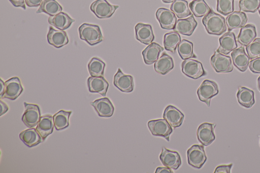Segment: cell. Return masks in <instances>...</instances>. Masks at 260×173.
<instances>
[{"label": "cell", "instance_id": "obj_4", "mask_svg": "<svg viewBox=\"0 0 260 173\" xmlns=\"http://www.w3.org/2000/svg\"><path fill=\"white\" fill-rule=\"evenodd\" d=\"M147 126L152 135L161 136L167 141H170V135L173 132V128L165 119L150 120L148 122Z\"/></svg>", "mask_w": 260, "mask_h": 173}, {"label": "cell", "instance_id": "obj_21", "mask_svg": "<svg viewBox=\"0 0 260 173\" xmlns=\"http://www.w3.org/2000/svg\"><path fill=\"white\" fill-rule=\"evenodd\" d=\"M198 25L193 16L188 18L179 19L176 21L174 30L181 34L191 36Z\"/></svg>", "mask_w": 260, "mask_h": 173}, {"label": "cell", "instance_id": "obj_34", "mask_svg": "<svg viewBox=\"0 0 260 173\" xmlns=\"http://www.w3.org/2000/svg\"><path fill=\"white\" fill-rule=\"evenodd\" d=\"M181 41L180 36L177 32L174 31L168 32L164 37L165 49L174 53Z\"/></svg>", "mask_w": 260, "mask_h": 173}, {"label": "cell", "instance_id": "obj_24", "mask_svg": "<svg viewBox=\"0 0 260 173\" xmlns=\"http://www.w3.org/2000/svg\"><path fill=\"white\" fill-rule=\"evenodd\" d=\"M48 21L53 26L61 30H64L69 28L75 20L67 13L61 12L55 16H50Z\"/></svg>", "mask_w": 260, "mask_h": 173}, {"label": "cell", "instance_id": "obj_17", "mask_svg": "<svg viewBox=\"0 0 260 173\" xmlns=\"http://www.w3.org/2000/svg\"><path fill=\"white\" fill-rule=\"evenodd\" d=\"M90 103L100 117L108 118L111 117L113 114L114 106L107 97L96 99Z\"/></svg>", "mask_w": 260, "mask_h": 173}, {"label": "cell", "instance_id": "obj_50", "mask_svg": "<svg viewBox=\"0 0 260 173\" xmlns=\"http://www.w3.org/2000/svg\"><path fill=\"white\" fill-rule=\"evenodd\" d=\"M258 10L259 14V15H260V5H259V7H258Z\"/></svg>", "mask_w": 260, "mask_h": 173}, {"label": "cell", "instance_id": "obj_3", "mask_svg": "<svg viewBox=\"0 0 260 173\" xmlns=\"http://www.w3.org/2000/svg\"><path fill=\"white\" fill-rule=\"evenodd\" d=\"M197 92L200 100L209 107L211 98L218 93L219 89L215 82L205 80L201 84Z\"/></svg>", "mask_w": 260, "mask_h": 173}, {"label": "cell", "instance_id": "obj_19", "mask_svg": "<svg viewBox=\"0 0 260 173\" xmlns=\"http://www.w3.org/2000/svg\"><path fill=\"white\" fill-rule=\"evenodd\" d=\"M48 42L53 46L59 48L69 43V39L66 31L56 30L50 26L47 35Z\"/></svg>", "mask_w": 260, "mask_h": 173}, {"label": "cell", "instance_id": "obj_44", "mask_svg": "<svg viewBox=\"0 0 260 173\" xmlns=\"http://www.w3.org/2000/svg\"><path fill=\"white\" fill-rule=\"evenodd\" d=\"M43 0H25V4L29 7H37L40 6Z\"/></svg>", "mask_w": 260, "mask_h": 173}, {"label": "cell", "instance_id": "obj_18", "mask_svg": "<svg viewBox=\"0 0 260 173\" xmlns=\"http://www.w3.org/2000/svg\"><path fill=\"white\" fill-rule=\"evenodd\" d=\"M219 46L216 51L226 55L237 48V44L234 32H228L219 39Z\"/></svg>", "mask_w": 260, "mask_h": 173}, {"label": "cell", "instance_id": "obj_20", "mask_svg": "<svg viewBox=\"0 0 260 173\" xmlns=\"http://www.w3.org/2000/svg\"><path fill=\"white\" fill-rule=\"evenodd\" d=\"M87 84L90 92L98 93L103 96H106L109 83L103 76H91L87 79Z\"/></svg>", "mask_w": 260, "mask_h": 173}, {"label": "cell", "instance_id": "obj_35", "mask_svg": "<svg viewBox=\"0 0 260 173\" xmlns=\"http://www.w3.org/2000/svg\"><path fill=\"white\" fill-rule=\"evenodd\" d=\"M71 114V111L60 110L53 115L54 127L57 130H62L68 127Z\"/></svg>", "mask_w": 260, "mask_h": 173}, {"label": "cell", "instance_id": "obj_8", "mask_svg": "<svg viewBox=\"0 0 260 173\" xmlns=\"http://www.w3.org/2000/svg\"><path fill=\"white\" fill-rule=\"evenodd\" d=\"M181 69L184 75L193 79L206 75L201 62L190 58L185 59L182 62Z\"/></svg>", "mask_w": 260, "mask_h": 173}, {"label": "cell", "instance_id": "obj_14", "mask_svg": "<svg viewBox=\"0 0 260 173\" xmlns=\"http://www.w3.org/2000/svg\"><path fill=\"white\" fill-rule=\"evenodd\" d=\"M113 84L118 89L124 92H131L134 89L133 77L124 74L119 68L114 76Z\"/></svg>", "mask_w": 260, "mask_h": 173}, {"label": "cell", "instance_id": "obj_2", "mask_svg": "<svg viewBox=\"0 0 260 173\" xmlns=\"http://www.w3.org/2000/svg\"><path fill=\"white\" fill-rule=\"evenodd\" d=\"M80 38L90 46L98 44L103 40L100 27L97 25L83 23L78 28Z\"/></svg>", "mask_w": 260, "mask_h": 173}, {"label": "cell", "instance_id": "obj_30", "mask_svg": "<svg viewBox=\"0 0 260 173\" xmlns=\"http://www.w3.org/2000/svg\"><path fill=\"white\" fill-rule=\"evenodd\" d=\"M254 92L247 88L240 87L237 93V100L240 105L247 108H250L255 103Z\"/></svg>", "mask_w": 260, "mask_h": 173}, {"label": "cell", "instance_id": "obj_39", "mask_svg": "<svg viewBox=\"0 0 260 173\" xmlns=\"http://www.w3.org/2000/svg\"><path fill=\"white\" fill-rule=\"evenodd\" d=\"M217 11L223 15L234 11V0H217Z\"/></svg>", "mask_w": 260, "mask_h": 173}, {"label": "cell", "instance_id": "obj_37", "mask_svg": "<svg viewBox=\"0 0 260 173\" xmlns=\"http://www.w3.org/2000/svg\"><path fill=\"white\" fill-rule=\"evenodd\" d=\"M193 46L192 43L187 40L183 39L181 41L177 46V50L182 59L197 57L193 53Z\"/></svg>", "mask_w": 260, "mask_h": 173}, {"label": "cell", "instance_id": "obj_6", "mask_svg": "<svg viewBox=\"0 0 260 173\" xmlns=\"http://www.w3.org/2000/svg\"><path fill=\"white\" fill-rule=\"evenodd\" d=\"M210 62L213 68L217 73H230L234 68L231 58L216 51L211 56Z\"/></svg>", "mask_w": 260, "mask_h": 173}, {"label": "cell", "instance_id": "obj_38", "mask_svg": "<svg viewBox=\"0 0 260 173\" xmlns=\"http://www.w3.org/2000/svg\"><path fill=\"white\" fill-rule=\"evenodd\" d=\"M260 0H240L239 7L243 12L255 13L258 9Z\"/></svg>", "mask_w": 260, "mask_h": 173}, {"label": "cell", "instance_id": "obj_32", "mask_svg": "<svg viewBox=\"0 0 260 173\" xmlns=\"http://www.w3.org/2000/svg\"><path fill=\"white\" fill-rule=\"evenodd\" d=\"M170 9L179 18H185L191 15L188 3L185 0H175Z\"/></svg>", "mask_w": 260, "mask_h": 173}, {"label": "cell", "instance_id": "obj_51", "mask_svg": "<svg viewBox=\"0 0 260 173\" xmlns=\"http://www.w3.org/2000/svg\"><path fill=\"white\" fill-rule=\"evenodd\" d=\"M192 1H194V0H192Z\"/></svg>", "mask_w": 260, "mask_h": 173}, {"label": "cell", "instance_id": "obj_31", "mask_svg": "<svg viewBox=\"0 0 260 173\" xmlns=\"http://www.w3.org/2000/svg\"><path fill=\"white\" fill-rule=\"evenodd\" d=\"M62 8L55 0H43L36 13H45L50 16L61 12Z\"/></svg>", "mask_w": 260, "mask_h": 173}, {"label": "cell", "instance_id": "obj_45", "mask_svg": "<svg viewBox=\"0 0 260 173\" xmlns=\"http://www.w3.org/2000/svg\"><path fill=\"white\" fill-rule=\"evenodd\" d=\"M155 173H173L171 168L165 167H158L155 171Z\"/></svg>", "mask_w": 260, "mask_h": 173}, {"label": "cell", "instance_id": "obj_42", "mask_svg": "<svg viewBox=\"0 0 260 173\" xmlns=\"http://www.w3.org/2000/svg\"><path fill=\"white\" fill-rule=\"evenodd\" d=\"M233 166V164L228 165H221L216 167L215 169L214 173H230L231 169Z\"/></svg>", "mask_w": 260, "mask_h": 173}, {"label": "cell", "instance_id": "obj_28", "mask_svg": "<svg viewBox=\"0 0 260 173\" xmlns=\"http://www.w3.org/2000/svg\"><path fill=\"white\" fill-rule=\"evenodd\" d=\"M256 37V30L255 26L248 24L241 28L237 37V41L241 45L247 46Z\"/></svg>", "mask_w": 260, "mask_h": 173}, {"label": "cell", "instance_id": "obj_1", "mask_svg": "<svg viewBox=\"0 0 260 173\" xmlns=\"http://www.w3.org/2000/svg\"><path fill=\"white\" fill-rule=\"evenodd\" d=\"M202 23L210 34L220 35L226 30L224 18L212 10L203 17Z\"/></svg>", "mask_w": 260, "mask_h": 173}, {"label": "cell", "instance_id": "obj_49", "mask_svg": "<svg viewBox=\"0 0 260 173\" xmlns=\"http://www.w3.org/2000/svg\"><path fill=\"white\" fill-rule=\"evenodd\" d=\"M257 86L258 89L260 90V76L257 79Z\"/></svg>", "mask_w": 260, "mask_h": 173}, {"label": "cell", "instance_id": "obj_29", "mask_svg": "<svg viewBox=\"0 0 260 173\" xmlns=\"http://www.w3.org/2000/svg\"><path fill=\"white\" fill-rule=\"evenodd\" d=\"M154 67L157 73L166 75L173 68V59L170 56L164 53L155 62Z\"/></svg>", "mask_w": 260, "mask_h": 173}, {"label": "cell", "instance_id": "obj_11", "mask_svg": "<svg viewBox=\"0 0 260 173\" xmlns=\"http://www.w3.org/2000/svg\"><path fill=\"white\" fill-rule=\"evenodd\" d=\"M155 15L162 28L174 29L177 18L175 14L171 10L160 8L156 11Z\"/></svg>", "mask_w": 260, "mask_h": 173}, {"label": "cell", "instance_id": "obj_22", "mask_svg": "<svg viewBox=\"0 0 260 173\" xmlns=\"http://www.w3.org/2000/svg\"><path fill=\"white\" fill-rule=\"evenodd\" d=\"M231 56L234 65L240 71L245 72L249 63L250 58L243 47L233 51Z\"/></svg>", "mask_w": 260, "mask_h": 173}, {"label": "cell", "instance_id": "obj_27", "mask_svg": "<svg viewBox=\"0 0 260 173\" xmlns=\"http://www.w3.org/2000/svg\"><path fill=\"white\" fill-rule=\"evenodd\" d=\"M19 138L28 147H34L43 142L42 137L36 129L32 127L21 132Z\"/></svg>", "mask_w": 260, "mask_h": 173}, {"label": "cell", "instance_id": "obj_13", "mask_svg": "<svg viewBox=\"0 0 260 173\" xmlns=\"http://www.w3.org/2000/svg\"><path fill=\"white\" fill-rule=\"evenodd\" d=\"M215 124L203 123L198 127L197 135L199 141L204 146L210 145L215 139L214 129Z\"/></svg>", "mask_w": 260, "mask_h": 173}, {"label": "cell", "instance_id": "obj_26", "mask_svg": "<svg viewBox=\"0 0 260 173\" xmlns=\"http://www.w3.org/2000/svg\"><path fill=\"white\" fill-rule=\"evenodd\" d=\"M163 50L164 48L159 44L151 43L142 52L144 62L148 65L153 64L158 59Z\"/></svg>", "mask_w": 260, "mask_h": 173}, {"label": "cell", "instance_id": "obj_41", "mask_svg": "<svg viewBox=\"0 0 260 173\" xmlns=\"http://www.w3.org/2000/svg\"><path fill=\"white\" fill-rule=\"evenodd\" d=\"M248 66L253 73L260 74V57L252 59L249 62Z\"/></svg>", "mask_w": 260, "mask_h": 173}, {"label": "cell", "instance_id": "obj_10", "mask_svg": "<svg viewBox=\"0 0 260 173\" xmlns=\"http://www.w3.org/2000/svg\"><path fill=\"white\" fill-rule=\"evenodd\" d=\"M22 91L23 88L20 80L17 77H14L5 82L4 92L1 98L15 100Z\"/></svg>", "mask_w": 260, "mask_h": 173}, {"label": "cell", "instance_id": "obj_15", "mask_svg": "<svg viewBox=\"0 0 260 173\" xmlns=\"http://www.w3.org/2000/svg\"><path fill=\"white\" fill-rule=\"evenodd\" d=\"M163 118L173 128H176L181 125L184 116L177 108L169 105L164 112Z\"/></svg>", "mask_w": 260, "mask_h": 173}, {"label": "cell", "instance_id": "obj_36", "mask_svg": "<svg viewBox=\"0 0 260 173\" xmlns=\"http://www.w3.org/2000/svg\"><path fill=\"white\" fill-rule=\"evenodd\" d=\"M105 63L97 57H93L88 63V70L91 76H103Z\"/></svg>", "mask_w": 260, "mask_h": 173}, {"label": "cell", "instance_id": "obj_40", "mask_svg": "<svg viewBox=\"0 0 260 173\" xmlns=\"http://www.w3.org/2000/svg\"><path fill=\"white\" fill-rule=\"evenodd\" d=\"M246 50L251 60L260 57V38L255 39L246 46Z\"/></svg>", "mask_w": 260, "mask_h": 173}, {"label": "cell", "instance_id": "obj_47", "mask_svg": "<svg viewBox=\"0 0 260 173\" xmlns=\"http://www.w3.org/2000/svg\"><path fill=\"white\" fill-rule=\"evenodd\" d=\"M1 92H0V97H1L4 92L5 89V83L2 80V79H1Z\"/></svg>", "mask_w": 260, "mask_h": 173}, {"label": "cell", "instance_id": "obj_16", "mask_svg": "<svg viewBox=\"0 0 260 173\" xmlns=\"http://www.w3.org/2000/svg\"><path fill=\"white\" fill-rule=\"evenodd\" d=\"M136 38L145 45L151 44L154 39L152 28L150 24L138 23L135 27Z\"/></svg>", "mask_w": 260, "mask_h": 173}, {"label": "cell", "instance_id": "obj_33", "mask_svg": "<svg viewBox=\"0 0 260 173\" xmlns=\"http://www.w3.org/2000/svg\"><path fill=\"white\" fill-rule=\"evenodd\" d=\"M189 7L197 17L205 16L212 10L204 0H194L189 3Z\"/></svg>", "mask_w": 260, "mask_h": 173}, {"label": "cell", "instance_id": "obj_25", "mask_svg": "<svg viewBox=\"0 0 260 173\" xmlns=\"http://www.w3.org/2000/svg\"><path fill=\"white\" fill-rule=\"evenodd\" d=\"M247 21L245 13L241 11H235L231 13L225 19V23L229 31L242 28L245 26Z\"/></svg>", "mask_w": 260, "mask_h": 173}, {"label": "cell", "instance_id": "obj_43", "mask_svg": "<svg viewBox=\"0 0 260 173\" xmlns=\"http://www.w3.org/2000/svg\"><path fill=\"white\" fill-rule=\"evenodd\" d=\"M11 4L16 7H21L26 9L25 0H9Z\"/></svg>", "mask_w": 260, "mask_h": 173}, {"label": "cell", "instance_id": "obj_23", "mask_svg": "<svg viewBox=\"0 0 260 173\" xmlns=\"http://www.w3.org/2000/svg\"><path fill=\"white\" fill-rule=\"evenodd\" d=\"M54 124L52 116L46 115L41 117L36 127V130L44 141L53 131Z\"/></svg>", "mask_w": 260, "mask_h": 173}, {"label": "cell", "instance_id": "obj_7", "mask_svg": "<svg viewBox=\"0 0 260 173\" xmlns=\"http://www.w3.org/2000/svg\"><path fill=\"white\" fill-rule=\"evenodd\" d=\"M118 7L117 5L109 4L106 0H96L91 4L90 9L98 18L105 19L111 17Z\"/></svg>", "mask_w": 260, "mask_h": 173}, {"label": "cell", "instance_id": "obj_12", "mask_svg": "<svg viewBox=\"0 0 260 173\" xmlns=\"http://www.w3.org/2000/svg\"><path fill=\"white\" fill-rule=\"evenodd\" d=\"M159 159L165 166L174 170L178 169L182 163L180 156L177 152L166 148L162 149Z\"/></svg>", "mask_w": 260, "mask_h": 173}, {"label": "cell", "instance_id": "obj_46", "mask_svg": "<svg viewBox=\"0 0 260 173\" xmlns=\"http://www.w3.org/2000/svg\"><path fill=\"white\" fill-rule=\"evenodd\" d=\"M0 103H1V114L0 115L2 116L3 114H5L8 110L9 108L7 106V105L3 102L1 99L0 100Z\"/></svg>", "mask_w": 260, "mask_h": 173}, {"label": "cell", "instance_id": "obj_9", "mask_svg": "<svg viewBox=\"0 0 260 173\" xmlns=\"http://www.w3.org/2000/svg\"><path fill=\"white\" fill-rule=\"evenodd\" d=\"M25 110L22 121L28 128L36 126L41 118V113L38 105L24 102Z\"/></svg>", "mask_w": 260, "mask_h": 173}, {"label": "cell", "instance_id": "obj_48", "mask_svg": "<svg viewBox=\"0 0 260 173\" xmlns=\"http://www.w3.org/2000/svg\"><path fill=\"white\" fill-rule=\"evenodd\" d=\"M175 0H162L164 3H173Z\"/></svg>", "mask_w": 260, "mask_h": 173}, {"label": "cell", "instance_id": "obj_5", "mask_svg": "<svg viewBox=\"0 0 260 173\" xmlns=\"http://www.w3.org/2000/svg\"><path fill=\"white\" fill-rule=\"evenodd\" d=\"M188 163L191 166L200 168L207 160L204 146L193 145L187 151Z\"/></svg>", "mask_w": 260, "mask_h": 173}]
</instances>
